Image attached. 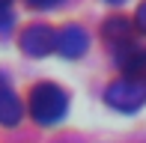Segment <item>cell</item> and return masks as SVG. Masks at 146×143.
<instances>
[{
	"instance_id": "1",
	"label": "cell",
	"mask_w": 146,
	"mask_h": 143,
	"mask_svg": "<svg viewBox=\"0 0 146 143\" xmlns=\"http://www.w3.org/2000/svg\"><path fill=\"white\" fill-rule=\"evenodd\" d=\"M69 110V95L57 83H36L30 89V116L39 125H57Z\"/></svg>"
},
{
	"instance_id": "2",
	"label": "cell",
	"mask_w": 146,
	"mask_h": 143,
	"mask_svg": "<svg viewBox=\"0 0 146 143\" xmlns=\"http://www.w3.org/2000/svg\"><path fill=\"white\" fill-rule=\"evenodd\" d=\"M104 101H108L113 110H122V113H134L146 105V83L131 81V77H119L113 81L108 89H104Z\"/></svg>"
},
{
	"instance_id": "3",
	"label": "cell",
	"mask_w": 146,
	"mask_h": 143,
	"mask_svg": "<svg viewBox=\"0 0 146 143\" xmlns=\"http://www.w3.org/2000/svg\"><path fill=\"white\" fill-rule=\"evenodd\" d=\"M21 48L27 57H48L51 51H57V33L48 24H33L21 33Z\"/></svg>"
},
{
	"instance_id": "4",
	"label": "cell",
	"mask_w": 146,
	"mask_h": 143,
	"mask_svg": "<svg viewBox=\"0 0 146 143\" xmlns=\"http://www.w3.org/2000/svg\"><path fill=\"white\" fill-rule=\"evenodd\" d=\"M87 48H90V36H87V30L78 27V24H66V27L57 33V51L63 57H69V60L84 57Z\"/></svg>"
},
{
	"instance_id": "5",
	"label": "cell",
	"mask_w": 146,
	"mask_h": 143,
	"mask_svg": "<svg viewBox=\"0 0 146 143\" xmlns=\"http://www.w3.org/2000/svg\"><path fill=\"white\" fill-rule=\"evenodd\" d=\"M119 66H122L125 77L146 83V48H137V45L119 48Z\"/></svg>"
},
{
	"instance_id": "6",
	"label": "cell",
	"mask_w": 146,
	"mask_h": 143,
	"mask_svg": "<svg viewBox=\"0 0 146 143\" xmlns=\"http://www.w3.org/2000/svg\"><path fill=\"white\" fill-rule=\"evenodd\" d=\"M24 116V105L12 89H0V125H18Z\"/></svg>"
},
{
	"instance_id": "7",
	"label": "cell",
	"mask_w": 146,
	"mask_h": 143,
	"mask_svg": "<svg viewBox=\"0 0 146 143\" xmlns=\"http://www.w3.org/2000/svg\"><path fill=\"white\" fill-rule=\"evenodd\" d=\"M104 36H108L113 45L125 48V45H131V42H128V36H131V24L125 21V18H110V21L104 24Z\"/></svg>"
},
{
	"instance_id": "8",
	"label": "cell",
	"mask_w": 146,
	"mask_h": 143,
	"mask_svg": "<svg viewBox=\"0 0 146 143\" xmlns=\"http://www.w3.org/2000/svg\"><path fill=\"white\" fill-rule=\"evenodd\" d=\"M12 21H15L12 6H9V3H0V33H6V30L12 27Z\"/></svg>"
},
{
	"instance_id": "9",
	"label": "cell",
	"mask_w": 146,
	"mask_h": 143,
	"mask_svg": "<svg viewBox=\"0 0 146 143\" xmlns=\"http://www.w3.org/2000/svg\"><path fill=\"white\" fill-rule=\"evenodd\" d=\"M134 21H137V27L146 33V3L143 6H137V15H134Z\"/></svg>"
}]
</instances>
